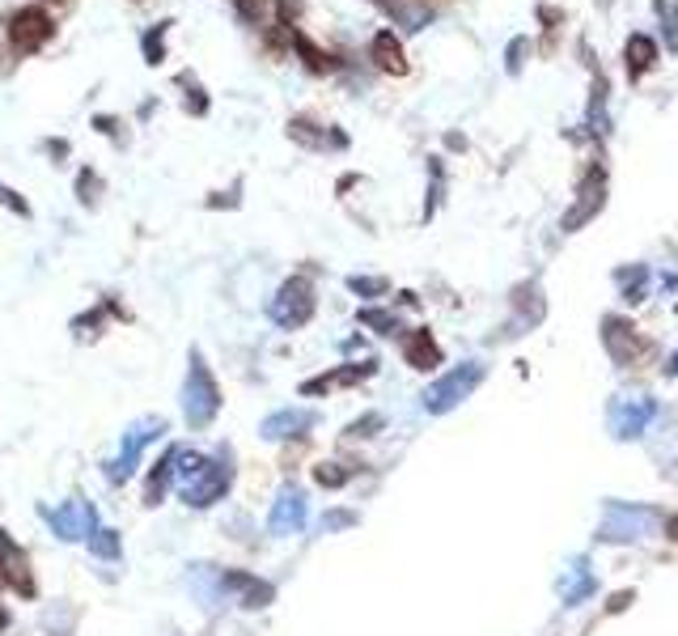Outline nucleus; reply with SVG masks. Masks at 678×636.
Here are the masks:
<instances>
[{
	"mask_svg": "<svg viewBox=\"0 0 678 636\" xmlns=\"http://www.w3.org/2000/svg\"><path fill=\"white\" fill-rule=\"evenodd\" d=\"M89 552H94L98 560H119V552H123V543H119V530H106V526H98L94 535H89Z\"/></svg>",
	"mask_w": 678,
	"mask_h": 636,
	"instance_id": "nucleus-23",
	"label": "nucleus"
},
{
	"mask_svg": "<svg viewBox=\"0 0 678 636\" xmlns=\"http://www.w3.org/2000/svg\"><path fill=\"white\" fill-rule=\"evenodd\" d=\"M348 522H352V514H331L327 518V526H348Z\"/></svg>",
	"mask_w": 678,
	"mask_h": 636,
	"instance_id": "nucleus-35",
	"label": "nucleus"
},
{
	"mask_svg": "<svg viewBox=\"0 0 678 636\" xmlns=\"http://www.w3.org/2000/svg\"><path fill=\"white\" fill-rule=\"evenodd\" d=\"M174 475H178V492H183V501L191 509H204L212 501H221L229 492V484H234V471H229L225 463H212V458L191 454V450L178 454Z\"/></svg>",
	"mask_w": 678,
	"mask_h": 636,
	"instance_id": "nucleus-1",
	"label": "nucleus"
},
{
	"mask_svg": "<svg viewBox=\"0 0 678 636\" xmlns=\"http://www.w3.org/2000/svg\"><path fill=\"white\" fill-rule=\"evenodd\" d=\"M0 577L9 581V590H17L22 598H34V577H30V560L13 539L0 535Z\"/></svg>",
	"mask_w": 678,
	"mask_h": 636,
	"instance_id": "nucleus-11",
	"label": "nucleus"
},
{
	"mask_svg": "<svg viewBox=\"0 0 678 636\" xmlns=\"http://www.w3.org/2000/svg\"><path fill=\"white\" fill-rule=\"evenodd\" d=\"M670 374L678 378V352H674V357H670Z\"/></svg>",
	"mask_w": 678,
	"mask_h": 636,
	"instance_id": "nucleus-37",
	"label": "nucleus"
},
{
	"mask_svg": "<svg viewBox=\"0 0 678 636\" xmlns=\"http://www.w3.org/2000/svg\"><path fill=\"white\" fill-rule=\"evenodd\" d=\"M301 526H306V497H301L297 488H284L276 497V505H272L267 530H272V535H297Z\"/></svg>",
	"mask_w": 678,
	"mask_h": 636,
	"instance_id": "nucleus-12",
	"label": "nucleus"
},
{
	"mask_svg": "<svg viewBox=\"0 0 678 636\" xmlns=\"http://www.w3.org/2000/svg\"><path fill=\"white\" fill-rule=\"evenodd\" d=\"M407 365H412V369L441 365V348L433 344V335H428V331H412V340H407Z\"/></svg>",
	"mask_w": 678,
	"mask_h": 636,
	"instance_id": "nucleus-21",
	"label": "nucleus"
},
{
	"mask_svg": "<svg viewBox=\"0 0 678 636\" xmlns=\"http://www.w3.org/2000/svg\"><path fill=\"white\" fill-rule=\"evenodd\" d=\"M225 586L242 594V607H267L272 603V586L251 573H225Z\"/></svg>",
	"mask_w": 678,
	"mask_h": 636,
	"instance_id": "nucleus-20",
	"label": "nucleus"
},
{
	"mask_svg": "<svg viewBox=\"0 0 678 636\" xmlns=\"http://www.w3.org/2000/svg\"><path fill=\"white\" fill-rule=\"evenodd\" d=\"M378 424H382V416H365V420H356L348 433H352V437H369V429H378Z\"/></svg>",
	"mask_w": 678,
	"mask_h": 636,
	"instance_id": "nucleus-34",
	"label": "nucleus"
},
{
	"mask_svg": "<svg viewBox=\"0 0 678 636\" xmlns=\"http://www.w3.org/2000/svg\"><path fill=\"white\" fill-rule=\"evenodd\" d=\"M263 5H267V0H234V9L242 13V22H259V17H263Z\"/></svg>",
	"mask_w": 678,
	"mask_h": 636,
	"instance_id": "nucleus-32",
	"label": "nucleus"
},
{
	"mask_svg": "<svg viewBox=\"0 0 678 636\" xmlns=\"http://www.w3.org/2000/svg\"><path fill=\"white\" fill-rule=\"evenodd\" d=\"M657 13H662L666 47H670V51H678V5H670V0H657Z\"/></svg>",
	"mask_w": 678,
	"mask_h": 636,
	"instance_id": "nucleus-25",
	"label": "nucleus"
},
{
	"mask_svg": "<svg viewBox=\"0 0 678 636\" xmlns=\"http://www.w3.org/2000/svg\"><path fill=\"white\" fill-rule=\"evenodd\" d=\"M653 522H657V509L611 501V505H606V522H602L598 535L611 539V543L615 539H640V535H649V530H653Z\"/></svg>",
	"mask_w": 678,
	"mask_h": 636,
	"instance_id": "nucleus-8",
	"label": "nucleus"
},
{
	"mask_svg": "<svg viewBox=\"0 0 678 636\" xmlns=\"http://www.w3.org/2000/svg\"><path fill=\"white\" fill-rule=\"evenodd\" d=\"M348 289L361 293V297H378V293H386V280H378V276H352Z\"/></svg>",
	"mask_w": 678,
	"mask_h": 636,
	"instance_id": "nucleus-28",
	"label": "nucleus"
},
{
	"mask_svg": "<svg viewBox=\"0 0 678 636\" xmlns=\"http://www.w3.org/2000/svg\"><path fill=\"white\" fill-rule=\"evenodd\" d=\"M645 280H649V268H640V263H636V268L628 272V268H623L619 272V285H623V297H628V302H645Z\"/></svg>",
	"mask_w": 678,
	"mask_h": 636,
	"instance_id": "nucleus-24",
	"label": "nucleus"
},
{
	"mask_svg": "<svg viewBox=\"0 0 678 636\" xmlns=\"http://www.w3.org/2000/svg\"><path fill=\"white\" fill-rule=\"evenodd\" d=\"M594 594V573L585 569V560H573L564 569V577H560V598H564V607H577V603H585V598Z\"/></svg>",
	"mask_w": 678,
	"mask_h": 636,
	"instance_id": "nucleus-17",
	"label": "nucleus"
},
{
	"mask_svg": "<svg viewBox=\"0 0 678 636\" xmlns=\"http://www.w3.org/2000/svg\"><path fill=\"white\" fill-rule=\"evenodd\" d=\"M314 306H318V297H314V285L306 276H289L280 285V293L272 297V306H267V314H272V323L284 327V331H297V327H306L310 318H314Z\"/></svg>",
	"mask_w": 678,
	"mask_h": 636,
	"instance_id": "nucleus-3",
	"label": "nucleus"
},
{
	"mask_svg": "<svg viewBox=\"0 0 678 636\" xmlns=\"http://www.w3.org/2000/svg\"><path fill=\"white\" fill-rule=\"evenodd\" d=\"M623 64H628V77L640 81L657 64V43L649 39V34H632L628 47H623Z\"/></svg>",
	"mask_w": 678,
	"mask_h": 636,
	"instance_id": "nucleus-19",
	"label": "nucleus"
},
{
	"mask_svg": "<svg viewBox=\"0 0 678 636\" xmlns=\"http://www.w3.org/2000/svg\"><path fill=\"white\" fill-rule=\"evenodd\" d=\"M369 56H373V64H378L382 73H390V77H403V73H407V56H403V43L395 39V30H378V34H373Z\"/></svg>",
	"mask_w": 678,
	"mask_h": 636,
	"instance_id": "nucleus-15",
	"label": "nucleus"
},
{
	"mask_svg": "<svg viewBox=\"0 0 678 636\" xmlns=\"http://www.w3.org/2000/svg\"><path fill=\"white\" fill-rule=\"evenodd\" d=\"M314 480L323 488H339L348 480V471H339V463H323V467H314Z\"/></svg>",
	"mask_w": 678,
	"mask_h": 636,
	"instance_id": "nucleus-29",
	"label": "nucleus"
},
{
	"mask_svg": "<svg viewBox=\"0 0 678 636\" xmlns=\"http://www.w3.org/2000/svg\"><path fill=\"white\" fill-rule=\"evenodd\" d=\"M9 47L17 56H34V51H43L51 39H56V22H51V13L43 5H26L9 17Z\"/></svg>",
	"mask_w": 678,
	"mask_h": 636,
	"instance_id": "nucleus-5",
	"label": "nucleus"
},
{
	"mask_svg": "<svg viewBox=\"0 0 678 636\" xmlns=\"http://www.w3.org/2000/svg\"><path fill=\"white\" fill-rule=\"evenodd\" d=\"M606 331H602V340H606V348H611V357L619 361V365H632L640 352H645V344H640V335H636V327H628L623 318H606L602 323Z\"/></svg>",
	"mask_w": 678,
	"mask_h": 636,
	"instance_id": "nucleus-13",
	"label": "nucleus"
},
{
	"mask_svg": "<svg viewBox=\"0 0 678 636\" xmlns=\"http://www.w3.org/2000/svg\"><path fill=\"white\" fill-rule=\"evenodd\" d=\"M522 56H526V39H513L509 43V60H505L509 73H522Z\"/></svg>",
	"mask_w": 678,
	"mask_h": 636,
	"instance_id": "nucleus-33",
	"label": "nucleus"
},
{
	"mask_svg": "<svg viewBox=\"0 0 678 636\" xmlns=\"http://www.w3.org/2000/svg\"><path fill=\"white\" fill-rule=\"evenodd\" d=\"M479 382H484V365H479V361H462L458 369H450V374L437 378V382L424 391V412L441 416V412L458 408V403L467 399Z\"/></svg>",
	"mask_w": 678,
	"mask_h": 636,
	"instance_id": "nucleus-4",
	"label": "nucleus"
},
{
	"mask_svg": "<svg viewBox=\"0 0 678 636\" xmlns=\"http://www.w3.org/2000/svg\"><path fill=\"white\" fill-rule=\"evenodd\" d=\"M314 424V412H306V408H284V412H272L263 424H259V433L267 437V441H284V437H301Z\"/></svg>",
	"mask_w": 678,
	"mask_h": 636,
	"instance_id": "nucleus-14",
	"label": "nucleus"
},
{
	"mask_svg": "<svg viewBox=\"0 0 678 636\" xmlns=\"http://www.w3.org/2000/svg\"><path fill=\"white\" fill-rule=\"evenodd\" d=\"M39 514L47 518V526L56 530V535H60L64 543H77V539H85V543H89V535L98 530V514H94V505H89L85 497L64 501L60 509H43V505H39Z\"/></svg>",
	"mask_w": 678,
	"mask_h": 636,
	"instance_id": "nucleus-7",
	"label": "nucleus"
},
{
	"mask_svg": "<svg viewBox=\"0 0 678 636\" xmlns=\"http://www.w3.org/2000/svg\"><path fill=\"white\" fill-rule=\"evenodd\" d=\"M162 433H166V420H140V424H132V429L123 433L119 458H111V467H106V480H111V484H128L136 463H140V450H145L149 441H157Z\"/></svg>",
	"mask_w": 678,
	"mask_h": 636,
	"instance_id": "nucleus-6",
	"label": "nucleus"
},
{
	"mask_svg": "<svg viewBox=\"0 0 678 636\" xmlns=\"http://www.w3.org/2000/svg\"><path fill=\"white\" fill-rule=\"evenodd\" d=\"M369 5H378L382 13L399 17V22H407L412 30H420V22H424V13H407V9H403V0H369Z\"/></svg>",
	"mask_w": 678,
	"mask_h": 636,
	"instance_id": "nucleus-26",
	"label": "nucleus"
},
{
	"mask_svg": "<svg viewBox=\"0 0 678 636\" xmlns=\"http://www.w3.org/2000/svg\"><path fill=\"white\" fill-rule=\"evenodd\" d=\"M666 535H670V539H678V514H674V518H666Z\"/></svg>",
	"mask_w": 678,
	"mask_h": 636,
	"instance_id": "nucleus-36",
	"label": "nucleus"
},
{
	"mask_svg": "<svg viewBox=\"0 0 678 636\" xmlns=\"http://www.w3.org/2000/svg\"><path fill=\"white\" fill-rule=\"evenodd\" d=\"M5 628H9V615H5V611H0V632H5Z\"/></svg>",
	"mask_w": 678,
	"mask_h": 636,
	"instance_id": "nucleus-38",
	"label": "nucleus"
},
{
	"mask_svg": "<svg viewBox=\"0 0 678 636\" xmlns=\"http://www.w3.org/2000/svg\"><path fill=\"white\" fill-rule=\"evenodd\" d=\"M178 399H183V416L191 429H204V424H212L221 412V386L208 374L200 352H191V369H187V382H183V395Z\"/></svg>",
	"mask_w": 678,
	"mask_h": 636,
	"instance_id": "nucleus-2",
	"label": "nucleus"
},
{
	"mask_svg": "<svg viewBox=\"0 0 678 636\" xmlns=\"http://www.w3.org/2000/svg\"><path fill=\"white\" fill-rule=\"evenodd\" d=\"M361 323H365V327H378L382 335L399 331V318H390V314H382V310H365V314H361Z\"/></svg>",
	"mask_w": 678,
	"mask_h": 636,
	"instance_id": "nucleus-30",
	"label": "nucleus"
},
{
	"mask_svg": "<svg viewBox=\"0 0 678 636\" xmlns=\"http://www.w3.org/2000/svg\"><path fill=\"white\" fill-rule=\"evenodd\" d=\"M166 30H170V22H157V26L149 30V39H145V60H149V64H162V39H166Z\"/></svg>",
	"mask_w": 678,
	"mask_h": 636,
	"instance_id": "nucleus-27",
	"label": "nucleus"
},
{
	"mask_svg": "<svg viewBox=\"0 0 678 636\" xmlns=\"http://www.w3.org/2000/svg\"><path fill=\"white\" fill-rule=\"evenodd\" d=\"M602 204H606V179H602V170H590L577 191V204L564 212V234H573V229H581L590 217H598Z\"/></svg>",
	"mask_w": 678,
	"mask_h": 636,
	"instance_id": "nucleus-10",
	"label": "nucleus"
},
{
	"mask_svg": "<svg viewBox=\"0 0 678 636\" xmlns=\"http://www.w3.org/2000/svg\"><path fill=\"white\" fill-rule=\"evenodd\" d=\"M178 454L183 450H166L162 458L153 463V471H149V480H145V505H162V497H166V488H170V480H174V471H178Z\"/></svg>",
	"mask_w": 678,
	"mask_h": 636,
	"instance_id": "nucleus-18",
	"label": "nucleus"
},
{
	"mask_svg": "<svg viewBox=\"0 0 678 636\" xmlns=\"http://www.w3.org/2000/svg\"><path fill=\"white\" fill-rule=\"evenodd\" d=\"M0 204H5V208H13L17 217H30V204H26L22 196H17L13 187H5V183H0Z\"/></svg>",
	"mask_w": 678,
	"mask_h": 636,
	"instance_id": "nucleus-31",
	"label": "nucleus"
},
{
	"mask_svg": "<svg viewBox=\"0 0 678 636\" xmlns=\"http://www.w3.org/2000/svg\"><path fill=\"white\" fill-rule=\"evenodd\" d=\"M289 136L297 140V145H306V149H344V145H348L344 132H327L323 123H314V119H306V115H297V119L289 123Z\"/></svg>",
	"mask_w": 678,
	"mask_h": 636,
	"instance_id": "nucleus-16",
	"label": "nucleus"
},
{
	"mask_svg": "<svg viewBox=\"0 0 678 636\" xmlns=\"http://www.w3.org/2000/svg\"><path fill=\"white\" fill-rule=\"evenodd\" d=\"M293 47L301 51V60H306L310 73H331V68H335V60L327 56V51H318V47L306 39V34H293Z\"/></svg>",
	"mask_w": 678,
	"mask_h": 636,
	"instance_id": "nucleus-22",
	"label": "nucleus"
},
{
	"mask_svg": "<svg viewBox=\"0 0 678 636\" xmlns=\"http://www.w3.org/2000/svg\"><path fill=\"white\" fill-rule=\"evenodd\" d=\"M657 416V403L649 395H632V399H615L611 403V416H606V424H611V433L619 441H632L649 429V420Z\"/></svg>",
	"mask_w": 678,
	"mask_h": 636,
	"instance_id": "nucleus-9",
	"label": "nucleus"
}]
</instances>
